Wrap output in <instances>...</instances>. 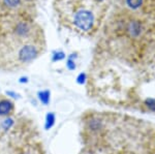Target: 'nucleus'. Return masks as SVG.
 Returning a JSON list of instances; mask_svg holds the SVG:
<instances>
[{
	"instance_id": "obj_1",
	"label": "nucleus",
	"mask_w": 155,
	"mask_h": 154,
	"mask_svg": "<svg viewBox=\"0 0 155 154\" xmlns=\"http://www.w3.org/2000/svg\"><path fill=\"white\" fill-rule=\"evenodd\" d=\"M74 24L82 31H89L93 27L94 16L88 9H80L74 14Z\"/></svg>"
},
{
	"instance_id": "obj_2",
	"label": "nucleus",
	"mask_w": 155,
	"mask_h": 154,
	"mask_svg": "<svg viewBox=\"0 0 155 154\" xmlns=\"http://www.w3.org/2000/svg\"><path fill=\"white\" fill-rule=\"evenodd\" d=\"M39 51L34 44H27L21 47L18 52V60L21 63H30L38 57Z\"/></svg>"
},
{
	"instance_id": "obj_3",
	"label": "nucleus",
	"mask_w": 155,
	"mask_h": 154,
	"mask_svg": "<svg viewBox=\"0 0 155 154\" xmlns=\"http://www.w3.org/2000/svg\"><path fill=\"white\" fill-rule=\"evenodd\" d=\"M15 103L9 98L0 99V117H11L15 113Z\"/></svg>"
},
{
	"instance_id": "obj_4",
	"label": "nucleus",
	"mask_w": 155,
	"mask_h": 154,
	"mask_svg": "<svg viewBox=\"0 0 155 154\" xmlns=\"http://www.w3.org/2000/svg\"><path fill=\"white\" fill-rule=\"evenodd\" d=\"M30 32V26L28 23L24 21L19 22L18 24L15 26V33L19 37H26Z\"/></svg>"
},
{
	"instance_id": "obj_5",
	"label": "nucleus",
	"mask_w": 155,
	"mask_h": 154,
	"mask_svg": "<svg viewBox=\"0 0 155 154\" xmlns=\"http://www.w3.org/2000/svg\"><path fill=\"white\" fill-rule=\"evenodd\" d=\"M37 96H38V99L39 101L45 106H48L49 103H50V99H51V92L50 90H42V91H39L37 93Z\"/></svg>"
},
{
	"instance_id": "obj_6",
	"label": "nucleus",
	"mask_w": 155,
	"mask_h": 154,
	"mask_svg": "<svg viewBox=\"0 0 155 154\" xmlns=\"http://www.w3.org/2000/svg\"><path fill=\"white\" fill-rule=\"evenodd\" d=\"M55 121H56V116H55V114L53 112H51V113L47 114L46 116V123H45V128H46L47 130L50 129V128L53 127V125L55 124Z\"/></svg>"
},
{
	"instance_id": "obj_7",
	"label": "nucleus",
	"mask_w": 155,
	"mask_h": 154,
	"mask_svg": "<svg viewBox=\"0 0 155 154\" xmlns=\"http://www.w3.org/2000/svg\"><path fill=\"white\" fill-rule=\"evenodd\" d=\"M128 30L130 32L131 36H137L141 33V26H140L139 23H131Z\"/></svg>"
},
{
	"instance_id": "obj_8",
	"label": "nucleus",
	"mask_w": 155,
	"mask_h": 154,
	"mask_svg": "<svg viewBox=\"0 0 155 154\" xmlns=\"http://www.w3.org/2000/svg\"><path fill=\"white\" fill-rule=\"evenodd\" d=\"M22 0H3V4L5 5L7 8H17L20 6Z\"/></svg>"
},
{
	"instance_id": "obj_9",
	"label": "nucleus",
	"mask_w": 155,
	"mask_h": 154,
	"mask_svg": "<svg viewBox=\"0 0 155 154\" xmlns=\"http://www.w3.org/2000/svg\"><path fill=\"white\" fill-rule=\"evenodd\" d=\"M126 4L132 9H137L143 4V0H126Z\"/></svg>"
},
{
	"instance_id": "obj_10",
	"label": "nucleus",
	"mask_w": 155,
	"mask_h": 154,
	"mask_svg": "<svg viewBox=\"0 0 155 154\" xmlns=\"http://www.w3.org/2000/svg\"><path fill=\"white\" fill-rule=\"evenodd\" d=\"M65 58V54L64 52L62 51H57V52H54L53 55H52V61L53 62H57V61H61Z\"/></svg>"
},
{
	"instance_id": "obj_11",
	"label": "nucleus",
	"mask_w": 155,
	"mask_h": 154,
	"mask_svg": "<svg viewBox=\"0 0 155 154\" xmlns=\"http://www.w3.org/2000/svg\"><path fill=\"white\" fill-rule=\"evenodd\" d=\"M145 106L147 109L152 112H155V98H146L145 100Z\"/></svg>"
},
{
	"instance_id": "obj_12",
	"label": "nucleus",
	"mask_w": 155,
	"mask_h": 154,
	"mask_svg": "<svg viewBox=\"0 0 155 154\" xmlns=\"http://www.w3.org/2000/svg\"><path fill=\"white\" fill-rule=\"evenodd\" d=\"M66 67L69 69V70H74L77 68V65H76V62H74V59H71V58H67L66 60Z\"/></svg>"
},
{
	"instance_id": "obj_13",
	"label": "nucleus",
	"mask_w": 155,
	"mask_h": 154,
	"mask_svg": "<svg viewBox=\"0 0 155 154\" xmlns=\"http://www.w3.org/2000/svg\"><path fill=\"white\" fill-rule=\"evenodd\" d=\"M77 82L79 84H84L85 82H86V74H84V73H81L78 76V78H77Z\"/></svg>"
},
{
	"instance_id": "obj_14",
	"label": "nucleus",
	"mask_w": 155,
	"mask_h": 154,
	"mask_svg": "<svg viewBox=\"0 0 155 154\" xmlns=\"http://www.w3.org/2000/svg\"><path fill=\"white\" fill-rule=\"evenodd\" d=\"M20 82L21 83H27L28 82V78L27 77H22V78H20Z\"/></svg>"
}]
</instances>
